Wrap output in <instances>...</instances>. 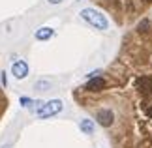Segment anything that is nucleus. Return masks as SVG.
<instances>
[{
	"label": "nucleus",
	"instance_id": "1",
	"mask_svg": "<svg viewBox=\"0 0 152 148\" xmlns=\"http://www.w3.org/2000/svg\"><path fill=\"white\" fill-rule=\"evenodd\" d=\"M81 17H83V19L88 23V25H92L94 28H98V30H107V28H109L107 17H105L103 13H100L98 9L85 8V9H81Z\"/></svg>",
	"mask_w": 152,
	"mask_h": 148
},
{
	"label": "nucleus",
	"instance_id": "2",
	"mask_svg": "<svg viewBox=\"0 0 152 148\" xmlns=\"http://www.w3.org/2000/svg\"><path fill=\"white\" fill-rule=\"evenodd\" d=\"M62 109H64V105H62L60 99H51V101L43 103L42 107L38 109V116H39V118H51V116L58 114Z\"/></svg>",
	"mask_w": 152,
	"mask_h": 148
},
{
	"label": "nucleus",
	"instance_id": "3",
	"mask_svg": "<svg viewBox=\"0 0 152 148\" xmlns=\"http://www.w3.org/2000/svg\"><path fill=\"white\" fill-rule=\"evenodd\" d=\"M96 120L102 128H111L115 124V111L111 107H102L96 111Z\"/></svg>",
	"mask_w": 152,
	"mask_h": 148
},
{
	"label": "nucleus",
	"instance_id": "4",
	"mask_svg": "<svg viewBox=\"0 0 152 148\" xmlns=\"http://www.w3.org/2000/svg\"><path fill=\"white\" fill-rule=\"evenodd\" d=\"M105 86H107V81H105L103 77H98V75H96V77H90V81L85 85V90L96 94V92L105 90Z\"/></svg>",
	"mask_w": 152,
	"mask_h": 148
},
{
	"label": "nucleus",
	"instance_id": "5",
	"mask_svg": "<svg viewBox=\"0 0 152 148\" xmlns=\"http://www.w3.org/2000/svg\"><path fill=\"white\" fill-rule=\"evenodd\" d=\"M11 73H13L15 79H25V77L28 75V64L25 60H17L13 62V66H11Z\"/></svg>",
	"mask_w": 152,
	"mask_h": 148
},
{
	"label": "nucleus",
	"instance_id": "6",
	"mask_svg": "<svg viewBox=\"0 0 152 148\" xmlns=\"http://www.w3.org/2000/svg\"><path fill=\"white\" fill-rule=\"evenodd\" d=\"M79 128H81V131L85 135H94V131H96L94 120H90V118H83V120L79 122Z\"/></svg>",
	"mask_w": 152,
	"mask_h": 148
},
{
	"label": "nucleus",
	"instance_id": "7",
	"mask_svg": "<svg viewBox=\"0 0 152 148\" xmlns=\"http://www.w3.org/2000/svg\"><path fill=\"white\" fill-rule=\"evenodd\" d=\"M55 36V30L51 26H42L39 30H36V39L38 41H45V39H51Z\"/></svg>",
	"mask_w": 152,
	"mask_h": 148
},
{
	"label": "nucleus",
	"instance_id": "8",
	"mask_svg": "<svg viewBox=\"0 0 152 148\" xmlns=\"http://www.w3.org/2000/svg\"><path fill=\"white\" fill-rule=\"evenodd\" d=\"M34 88L39 90V92H45V90H49V88H51V82L49 81H38L36 85H34Z\"/></svg>",
	"mask_w": 152,
	"mask_h": 148
},
{
	"label": "nucleus",
	"instance_id": "9",
	"mask_svg": "<svg viewBox=\"0 0 152 148\" xmlns=\"http://www.w3.org/2000/svg\"><path fill=\"white\" fill-rule=\"evenodd\" d=\"M21 103H23V105H25V107H28V105H32L34 101H32V99H30V98H21Z\"/></svg>",
	"mask_w": 152,
	"mask_h": 148
},
{
	"label": "nucleus",
	"instance_id": "10",
	"mask_svg": "<svg viewBox=\"0 0 152 148\" xmlns=\"http://www.w3.org/2000/svg\"><path fill=\"white\" fill-rule=\"evenodd\" d=\"M139 2H141V4H145V6H147V4H152V0H139Z\"/></svg>",
	"mask_w": 152,
	"mask_h": 148
},
{
	"label": "nucleus",
	"instance_id": "11",
	"mask_svg": "<svg viewBox=\"0 0 152 148\" xmlns=\"http://www.w3.org/2000/svg\"><path fill=\"white\" fill-rule=\"evenodd\" d=\"M49 2H51V4H60L62 0H49Z\"/></svg>",
	"mask_w": 152,
	"mask_h": 148
},
{
	"label": "nucleus",
	"instance_id": "12",
	"mask_svg": "<svg viewBox=\"0 0 152 148\" xmlns=\"http://www.w3.org/2000/svg\"><path fill=\"white\" fill-rule=\"evenodd\" d=\"M0 148H11V144H10V143H6V144H2Z\"/></svg>",
	"mask_w": 152,
	"mask_h": 148
}]
</instances>
